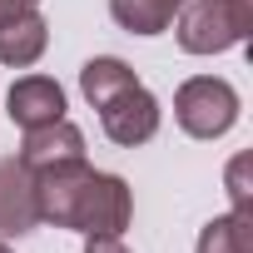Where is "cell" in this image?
<instances>
[{
  "label": "cell",
  "mask_w": 253,
  "mask_h": 253,
  "mask_svg": "<svg viewBox=\"0 0 253 253\" xmlns=\"http://www.w3.org/2000/svg\"><path fill=\"white\" fill-rule=\"evenodd\" d=\"M139 75L124 65V60H114V55H94V60H84V70H80V89H84V99L99 109L109 94H119V89H129Z\"/></svg>",
  "instance_id": "cell-11"
},
{
  "label": "cell",
  "mask_w": 253,
  "mask_h": 253,
  "mask_svg": "<svg viewBox=\"0 0 253 253\" xmlns=\"http://www.w3.org/2000/svg\"><path fill=\"white\" fill-rule=\"evenodd\" d=\"M45 50H50V20L40 10H25V15H15V20L0 25V65L30 70Z\"/></svg>",
  "instance_id": "cell-8"
},
{
  "label": "cell",
  "mask_w": 253,
  "mask_h": 253,
  "mask_svg": "<svg viewBox=\"0 0 253 253\" xmlns=\"http://www.w3.org/2000/svg\"><path fill=\"white\" fill-rule=\"evenodd\" d=\"M238 89L218 75H194L174 89V119L189 139H223L238 124Z\"/></svg>",
  "instance_id": "cell-3"
},
{
  "label": "cell",
  "mask_w": 253,
  "mask_h": 253,
  "mask_svg": "<svg viewBox=\"0 0 253 253\" xmlns=\"http://www.w3.org/2000/svg\"><path fill=\"white\" fill-rule=\"evenodd\" d=\"M40 228V199H35V169L15 159H0V238H20Z\"/></svg>",
  "instance_id": "cell-5"
},
{
  "label": "cell",
  "mask_w": 253,
  "mask_h": 253,
  "mask_svg": "<svg viewBox=\"0 0 253 253\" xmlns=\"http://www.w3.org/2000/svg\"><path fill=\"white\" fill-rule=\"evenodd\" d=\"M248 174H253V154H233V164H228V199H233V213H253V184H248Z\"/></svg>",
  "instance_id": "cell-12"
},
{
  "label": "cell",
  "mask_w": 253,
  "mask_h": 253,
  "mask_svg": "<svg viewBox=\"0 0 253 253\" xmlns=\"http://www.w3.org/2000/svg\"><path fill=\"white\" fill-rule=\"evenodd\" d=\"M189 0H109V15L129 35H164Z\"/></svg>",
  "instance_id": "cell-9"
},
{
  "label": "cell",
  "mask_w": 253,
  "mask_h": 253,
  "mask_svg": "<svg viewBox=\"0 0 253 253\" xmlns=\"http://www.w3.org/2000/svg\"><path fill=\"white\" fill-rule=\"evenodd\" d=\"M194 253H253V213H218L199 228Z\"/></svg>",
  "instance_id": "cell-10"
},
{
  "label": "cell",
  "mask_w": 253,
  "mask_h": 253,
  "mask_svg": "<svg viewBox=\"0 0 253 253\" xmlns=\"http://www.w3.org/2000/svg\"><path fill=\"white\" fill-rule=\"evenodd\" d=\"M159 119H164V109H159V99L134 80L129 89H119V94H109L104 104H99V129L119 144V149H134V144H149L154 134H159Z\"/></svg>",
  "instance_id": "cell-4"
},
{
  "label": "cell",
  "mask_w": 253,
  "mask_h": 253,
  "mask_svg": "<svg viewBox=\"0 0 253 253\" xmlns=\"http://www.w3.org/2000/svg\"><path fill=\"white\" fill-rule=\"evenodd\" d=\"M40 223L75 228V233H124L134 218V194L119 174L89 169V159L50 164L35 174Z\"/></svg>",
  "instance_id": "cell-1"
},
{
  "label": "cell",
  "mask_w": 253,
  "mask_h": 253,
  "mask_svg": "<svg viewBox=\"0 0 253 253\" xmlns=\"http://www.w3.org/2000/svg\"><path fill=\"white\" fill-rule=\"evenodd\" d=\"M25 10H40V0H0V25L15 20V15H25Z\"/></svg>",
  "instance_id": "cell-14"
},
{
  "label": "cell",
  "mask_w": 253,
  "mask_h": 253,
  "mask_svg": "<svg viewBox=\"0 0 253 253\" xmlns=\"http://www.w3.org/2000/svg\"><path fill=\"white\" fill-rule=\"evenodd\" d=\"M253 35V0H189L179 10L184 55H223Z\"/></svg>",
  "instance_id": "cell-2"
},
{
  "label": "cell",
  "mask_w": 253,
  "mask_h": 253,
  "mask_svg": "<svg viewBox=\"0 0 253 253\" xmlns=\"http://www.w3.org/2000/svg\"><path fill=\"white\" fill-rule=\"evenodd\" d=\"M5 114H10V124H20V129L55 124V119H65V89H60L50 75H25V80L10 84Z\"/></svg>",
  "instance_id": "cell-6"
},
{
  "label": "cell",
  "mask_w": 253,
  "mask_h": 253,
  "mask_svg": "<svg viewBox=\"0 0 253 253\" xmlns=\"http://www.w3.org/2000/svg\"><path fill=\"white\" fill-rule=\"evenodd\" d=\"M0 253H15V248H5V243H0Z\"/></svg>",
  "instance_id": "cell-15"
},
{
  "label": "cell",
  "mask_w": 253,
  "mask_h": 253,
  "mask_svg": "<svg viewBox=\"0 0 253 253\" xmlns=\"http://www.w3.org/2000/svg\"><path fill=\"white\" fill-rule=\"evenodd\" d=\"M84 253H129L119 233H84Z\"/></svg>",
  "instance_id": "cell-13"
},
{
  "label": "cell",
  "mask_w": 253,
  "mask_h": 253,
  "mask_svg": "<svg viewBox=\"0 0 253 253\" xmlns=\"http://www.w3.org/2000/svg\"><path fill=\"white\" fill-rule=\"evenodd\" d=\"M84 159V134L80 124L70 119H55V124H40V129H25V144H20V164L25 169H50V164H75Z\"/></svg>",
  "instance_id": "cell-7"
}]
</instances>
